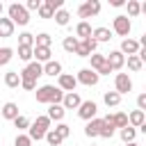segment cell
I'll use <instances>...</instances> for the list:
<instances>
[{"label": "cell", "mask_w": 146, "mask_h": 146, "mask_svg": "<svg viewBox=\"0 0 146 146\" xmlns=\"http://www.w3.org/2000/svg\"><path fill=\"white\" fill-rule=\"evenodd\" d=\"M43 139H46V141H48L50 146H59V144H62V137H59V135H57L55 130H48Z\"/></svg>", "instance_id": "cell-35"}, {"label": "cell", "mask_w": 146, "mask_h": 146, "mask_svg": "<svg viewBox=\"0 0 146 146\" xmlns=\"http://www.w3.org/2000/svg\"><path fill=\"white\" fill-rule=\"evenodd\" d=\"M75 80H78L80 84L94 87V84H98V73H96V71H91V68H82V71H78Z\"/></svg>", "instance_id": "cell-10"}, {"label": "cell", "mask_w": 146, "mask_h": 146, "mask_svg": "<svg viewBox=\"0 0 146 146\" xmlns=\"http://www.w3.org/2000/svg\"><path fill=\"white\" fill-rule=\"evenodd\" d=\"M5 84H7L9 89H16V87L21 84V75H18V71H9V73H5Z\"/></svg>", "instance_id": "cell-23"}, {"label": "cell", "mask_w": 146, "mask_h": 146, "mask_svg": "<svg viewBox=\"0 0 146 146\" xmlns=\"http://www.w3.org/2000/svg\"><path fill=\"white\" fill-rule=\"evenodd\" d=\"M48 128H50V119H48L46 114H43V116H36V121L30 123V128H27V137H30L32 141H39V139L46 137Z\"/></svg>", "instance_id": "cell-2"}, {"label": "cell", "mask_w": 146, "mask_h": 146, "mask_svg": "<svg viewBox=\"0 0 146 146\" xmlns=\"http://www.w3.org/2000/svg\"><path fill=\"white\" fill-rule=\"evenodd\" d=\"M32 57H34V62H50V48H39V46H34L32 48Z\"/></svg>", "instance_id": "cell-19"}, {"label": "cell", "mask_w": 146, "mask_h": 146, "mask_svg": "<svg viewBox=\"0 0 146 146\" xmlns=\"http://www.w3.org/2000/svg\"><path fill=\"white\" fill-rule=\"evenodd\" d=\"M18 75H21V78H32V80H36L39 75H43V64H39V62H30Z\"/></svg>", "instance_id": "cell-11"}, {"label": "cell", "mask_w": 146, "mask_h": 146, "mask_svg": "<svg viewBox=\"0 0 146 146\" xmlns=\"http://www.w3.org/2000/svg\"><path fill=\"white\" fill-rule=\"evenodd\" d=\"M110 5H112V7H123L125 0H110Z\"/></svg>", "instance_id": "cell-47"}, {"label": "cell", "mask_w": 146, "mask_h": 146, "mask_svg": "<svg viewBox=\"0 0 146 146\" xmlns=\"http://www.w3.org/2000/svg\"><path fill=\"white\" fill-rule=\"evenodd\" d=\"M0 116H2V119L14 121V119L18 116V105H16V103H11V100H9V103H5V105L0 107Z\"/></svg>", "instance_id": "cell-15"}, {"label": "cell", "mask_w": 146, "mask_h": 146, "mask_svg": "<svg viewBox=\"0 0 146 146\" xmlns=\"http://www.w3.org/2000/svg\"><path fill=\"white\" fill-rule=\"evenodd\" d=\"M18 46L34 48V34H30V32H23V34H18Z\"/></svg>", "instance_id": "cell-29"}, {"label": "cell", "mask_w": 146, "mask_h": 146, "mask_svg": "<svg viewBox=\"0 0 146 146\" xmlns=\"http://www.w3.org/2000/svg\"><path fill=\"white\" fill-rule=\"evenodd\" d=\"M89 59H91V71H98L105 64V55H100V52H91Z\"/></svg>", "instance_id": "cell-30"}, {"label": "cell", "mask_w": 146, "mask_h": 146, "mask_svg": "<svg viewBox=\"0 0 146 146\" xmlns=\"http://www.w3.org/2000/svg\"><path fill=\"white\" fill-rule=\"evenodd\" d=\"M64 91L57 89L55 84H43L36 89V103H46V105H62Z\"/></svg>", "instance_id": "cell-1"}, {"label": "cell", "mask_w": 146, "mask_h": 146, "mask_svg": "<svg viewBox=\"0 0 146 146\" xmlns=\"http://www.w3.org/2000/svg\"><path fill=\"white\" fill-rule=\"evenodd\" d=\"M103 100H105V105H107V107H116V105L121 103V96H119L116 91H105Z\"/></svg>", "instance_id": "cell-26"}, {"label": "cell", "mask_w": 146, "mask_h": 146, "mask_svg": "<svg viewBox=\"0 0 146 146\" xmlns=\"http://www.w3.org/2000/svg\"><path fill=\"white\" fill-rule=\"evenodd\" d=\"M91 146H94V144H91Z\"/></svg>", "instance_id": "cell-50"}, {"label": "cell", "mask_w": 146, "mask_h": 146, "mask_svg": "<svg viewBox=\"0 0 146 146\" xmlns=\"http://www.w3.org/2000/svg\"><path fill=\"white\" fill-rule=\"evenodd\" d=\"M125 146H139V144H135V141H130V144H125Z\"/></svg>", "instance_id": "cell-48"}, {"label": "cell", "mask_w": 146, "mask_h": 146, "mask_svg": "<svg viewBox=\"0 0 146 146\" xmlns=\"http://www.w3.org/2000/svg\"><path fill=\"white\" fill-rule=\"evenodd\" d=\"M52 18L57 21V25H62V27H64V25H68V21H71V14H68L66 9H57Z\"/></svg>", "instance_id": "cell-28"}, {"label": "cell", "mask_w": 146, "mask_h": 146, "mask_svg": "<svg viewBox=\"0 0 146 146\" xmlns=\"http://www.w3.org/2000/svg\"><path fill=\"white\" fill-rule=\"evenodd\" d=\"M55 132H57V135H59V137H62V141H64V139H66V137H68V135H71V125H66V123H64V121H59V125H57V128H55Z\"/></svg>", "instance_id": "cell-38"}, {"label": "cell", "mask_w": 146, "mask_h": 146, "mask_svg": "<svg viewBox=\"0 0 146 146\" xmlns=\"http://www.w3.org/2000/svg\"><path fill=\"white\" fill-rule=\"evenodd\" d=\"M139 48H141V46H139L135 39H123V41H121V50H119V52H121L123 57H125V55L130 57V55H137V52H139Z\"/></svg>", "instance_id": "cell-13"}, {"label": "cell", "mask_w": 146, "mask_h": 146, "mask_svg": "<svg viewBox=\"0 0 146 146\" xmlns=\"http://www.w3.org/2000/svg\"><path fill=\"white\" fill-rule=\"evenodd\" d=\"M75 55H78V57H89V55H91V50L87 48V43H84V41H78V46H75Z\"/></svg>", "instance_id": "cell-39"}, {"label": "cell", "mask_w": 146, "mask_h": 146, "mask_svg": "<svg viewBox=\"0 0 146 146\" xmlns=\"http://www.w3.org/2000/svg\"><path fill=\"white\" fill-rule=\"evenodd\" d=\"M11 34H14V23H11L9 18H0V36L7 39V36H11Z\"/></svg>", "instance_id": "cell-24"}, {"label": "cell", "mask_w": 146, "mask_h": 146, "mask_svg": "<svg viewBox=\"0 0 146 146\" xmlns=\"http://www.w3.org/2000/svg\"><path fill=\"white\" fill-rule=\"evenodd\" d=\"M62 5H64V0H43L41 7H39V16L41 18H52L55 11L62 9Z\"/></svg>", "instance_id": "cell-4"}, {"label": "cell", "mask_w": 146, "mask_h": 146, "mask_svg": "<svg viewBox=\"0 0 146 146\" xmlns=\"http://www.w3.org/2000/svg\"><path fill=\"white\" fill-rule=\"evenodd\" d=\"M141 66H144V62H141L137 55H130V57H128V68H130V71H141Z\"/></svg>", "instance_id": "cell-34"}, {"label": "cell", "mask_w": 146, "mask_h": 146, "mask_svg": "<svg viewBox=\"0 0 146 146\" xmlns=\"http://www.w3.org/2000/svg\"><path fill=\"white\" fill-rule=\"evenodd\" d=\"M96 73H98V78H100V75H110V73H112V68H110V66H107V62H105V64H103Z\"/></svg>", "instance_id": "cell-46"}, {"label": "cell", "mask_w": 146, "mask_h": 146, "mask_svg": "<svg viewBox=\"0 0 146 146\" xmlns=\"http://www.w3.org/2000/svg\"><path fill=\"white\" fill-rule=\"evenodd\" d=\"M23 7L27 9V14H30V11H39V7H41V0H27Z\"/></svg>", "instance_id": "cell-43"}, {"label": "cell", "mask_w": 146, "mask_h": 146, "mask_svg": "<svg viewBox=\"0 0 146 146\" xmlns=\"http://www.w3.org/2000/svg\"><path fill=\"white\" fill-rule=\"evenodd\" d=\"M78 36H66L64 41H62V48L66 50V52H75V46H78Z\"/></svg>", "instance_id": "cell-32"}, {"label": "cell", "mask_w": 146, "mask_h": 146, "mask_svg": "<svg viewBox=\"0 0 146 146\" xmlns=\"http://www.w3.org/2000/svg\"><path fill=\"white\" fill-rule=\"evenodd\" d=\"M84 43H87V48H89L91 52H96V48H98V43H96V39H94V36H89V39H84Z\"/></svg>", "instance_id": "cell-44"}, {"label": "cell", "mask_w": 146, "mask_h": 146, "mask_svg": "<svg viewBox=\"0 0 146 146\" xmlns=\"http://www.w3.org/2000/svg\"><path fill=\"white\" fill-rule=\"evenodd\" d=\"M7 14H9V21H11L14 25H27V23H30L27 9H25L23 5H18V2H11V5L7 7Z\"/></svg>", "instance_id": "cell-3"}, {"label": "cell", "mask_w": 146, "mask_h": 146, "mask_svg": "<svg viewBox=\"0 0 146 146\" xmlns=\"http://www.w3.org/2000/svg\"><path fill=\"white\" fill-rule=\"evenodd\" d=\"M112 125L114 128H125L128 125V114H123V112H116V114H112Z\"/></svg>", "instance_id": "cell-27"}, {"label": "cell", "mask_w": 146, "mask_h": 146, "mask_svg": "<svg viewBox=\"0 0 146 146\" xmlns=\"http://www.w3.org/2000/svg\"><path fill=\"white\" fill-rule=\"evenodd\" d=\"M91 36L96 39V43H100V41H110L112 39V32L107 27H96V30H91Z\"/></svg>", "instance_id": "cell-22"}, {"label": "cell", "mask_w": 146, "mask_h": 146, "mask_svg": "<svg viewBox=\"0 0 146 146\" xmlns=\"http://www.w3.org/2000/svg\"><path fill=\"white\" fill-rule=\"evenodd\" d=\"M137 107H139L141 112L146 110V94H139V96H137Z\"/></svg>", "instance_id": "cell-45"}, {"label": "cell", "mask_w": 146, "mask_h": 146, "mask_svg": "<svg viewBox=\"0 0 146 146\" xmlns=\"http://www.w3.org/2000/svg\"><path fill=\"white\" fill-rule=\"evenodd\" d=\"M96 112H98V105H96L94 100H82V103H80V107H78V116H80V119H84V121L96 119Z\"/></svg>", "instance_id": "cell-7"}, {"label": "cell", "mask_w": 146, "mask_h": 146, "mask_svg": "<svg viewBox=\"0 0 146 146\" xmlns=\"http://www.w3.org/2000/svg\"><path fill=\"white\" fill-rule=\"evenodd\" d=\"M105 62H107V66H110L112 71H119V68H123V64H125V57H123L119 50H112V52L105 57Z\"/></svg>", "instance_id": "cell-12"}, {"label": "cell", "mask_w": 146, "mask_h": 146, "mask_svg": "<svg viewBox=\"0 0 146 146\" xmlns=\"http://www.w3.org/2000/svg\"><path fill=\"white\" fill-rule=\"evenodd\" d=\"M135 137H137V130H135V128H130V125H125V128H121V139H123L125 144H130V141H135Z\"/></svg>", "instance_id": "cell-31"}, {"label": "cell", "mask_w": 146, "mask_h": 146, "mask_svg": "<svg viewBox=\"0 0 146 146\" xmlns=\"http://www.w3.org/2000/svg\"><path fill=\"white\" fill-rule=\"evenodd\" d=\"M21 87L27 89V91H32V89H36V80H32V78H21Z\"/></svg>", "instance_id": "cell-41"}, {"label": "cell", "mask_w": 146, "mask_h": 146, "mask_svg": "<svg viewBox=\"0 0 146 146\" xmlns=\"http://www.w3.org/2000/svg\"><path fill=\"white\" fill-rule=\"evenodd\" d=\"M14 146H32V139H30L27 135H18V137L14 139Z\"/></svg>", "instance_id": "cell-42"}, {"label": "cell", "mask_w": 146, "mask_h": 146, "mask_svg": "<svg viewBox=\"0 0 146 146\" xmlns=\"http://www.w3.org/2000/svg\"><path fill=\"white\" fill-rule=\"evenodd\" d=\"M46 116H48L50 121H64V116H66V110H64L62 105H50Z\"/></svg>", "instance_id": "cell-18"}, {"label": "cell", "mask_w": 146, "mask_h": 146, "mask_svg": "<svg viewBox=\"0 0 146 146\" xmlns=\"http://www.w3.org/2000/svg\"><path fill=\"white\" fill-rule=\"evenodd\" d=\"M11 57H14V50L11 48H0V66H7L9 62H11Z\"/></svg>", "instance_id": "cell-33"}, {"label": "cell", "mask_w": 146, "mask_h": 146, "mask_svg": "<svg viewBox=\"0 0 146 146\" xmlns=\"http://www.w3.org/2000/svg\"><path fill=\"white\" fill-rule=\"evenodd\" d=\"M43 75H62V64L59 62H55V59H50V62H46L43 64Z\"/></svg>", "instance_id": "cell-20"}, {"label": "cell", "mask_w": 146, "mask_h": 146, "mask_svg": "<svg viewBox=\"0 0 146 146\" xmlns=\"http://www.w3.org/2000/svg\"><path fill=\"white\" fill-rule=\"evenodd\" d=\"M144 123H146V114H144L141 110H135V112L128 114V125H130V128H139V125H144Z\"/></svg>", "instance_id": "cell-16"}, {"label": "cell", "mask_w": 146, "mask_h": 146, "mask_svg": "<svg viewBox=\"0 0 146 146\" xmlns=\"http://www.w3.org/2000/svg\"><path fill=\"white\" fill-rule=\"evenodd\" d=\"M50 43H52V39H50L48 32H41V34L34 36V46H39V48H50Z\"/></svg>", "instance_id": "cell-25"}, {"label": "cell", "mask_w": 146, "mask_h": 146, "mask_svg": "<svg viewBox=\"0 0 146 146\" xmlns=\"http://www.w3.org/2000/svg\"><path fill=\"white\" fill-rule=\"evenodd\" d=\"M75 87H78V80H75V75H68V73H62V75H57V89H62V91L71 94V91H75Z\"/></svg>", "instance_id": "cell-9"}, {"label": "cell", "mask_w": 146, "mask_h": 146, "mask_svg": "<svg viewBox=\"0 0 146 146\" xmlns=\"http://www.w3.org/2000/svg\"><path fill=\"white\" fill-rule=\"evenodd\" d=\"M114 91L119 96L132 91V80L128 78V73H116V78H114Z\"/></svg>", "instance_id": "cell-6"}, {"label": "cell", "mask_w": 146, "mask_h": 146, "mask_svg": "<svg viewBox=\"0 0 146 146\" xmlns=\"http://www.w3.org/2000/svg\"><path fill=\"white\" fill-rule=\"evenodd\" d=\"M130 27H132V25H130V18H128V16H123V14H121V16H116V18H114V23H112V30H114L119 36H128V34H130Z\"/></svg>", "instance_id": "cell-8"}, {"label": "cell", "mask_w": 146, "mask_h": 146, "mask_svg": "<svg viewBox=\"0 0 146 146\" xmlns=\"http://www.w3.org/2000/svg\"><path fill=\"white\" fill-rule=\"evenodd\" d=\"M14 125H16L18 130H27V128H30V119L23 116V114H18V116L14 119Z\"/></svg>", "instance_id": "cell-37"}, {"label": "cell", "mask_w": 146, "mask_h": 146, "mask_svg": "<svg viewBox=\"0 0 146 146\" xmlns=\"http://www.w3.org/2000/svg\"><path fill=\"white\" fill-rule=\"evenodd\" d=\"M18 57L23 59V62H32V48H25V46H18Z\"/></svg>", "instance_id": "cell-40"}, {"label": "cell", "mask_w": 146, "mask_h": 146, "mask_svg": "<svg viewBox=\"0 0 146 146\" xmlns=\"http://www.w3.org/2000/svg\"><path fill=\"white\" fill-rule=\"evenodd\" d=\"M100 11V2L98 0H87V2H82L80 7H78V16L80 18H91V16H96Z\"/></svg>", "instance_id": "cell-5"}, {"label": "cell", "mask_w": 146, "mask_h": 146, "mask_svg": "<svg viewBox=\"0 0 146 146\" xmlns=\"http://www.w3.org/2000/svg\"><path fill=\"white\" fill-rule=\"evenodd\" d=\"M139 11H141V5L137 2V0H128V16H139Z\"/></svg>", "instance_id": "cell-36"}, {"label": "cell", "mask_w": 146, "mask_h": 146, "mask_svg": "<svg viewBox=\"0 0 146 146\" xmlns=\"http://www.w3.org/2000/svg\"><path fill=\"white\" fill-rule=\"evenodd\" d=\"M100 128H103V119H91V121H87L84 135L87 137H98L100 135Z\"/></svg>", "instance_id": "cell-17"}, {"label": "cell", "mask_w": 146, "mask_h": 146, "mask_svg": "<svg viewBox=\"0 0 146 146\" xmlns=\"http://www.w3.org/2000/svg\"><path fill=\"white\" fill-rule=\"evenodd\" d=\"M0 16H2V2H0Z\"/></svg>", "instance_id": "cell-49"}, {"label": "cell", "mask_w": 146, "mask_h": 146, "mask_svg": "<svg viewBox=\"0 0 146 146\" xmlns=\"http://www.w3.org/2000/svg\"><path fill=\"white\" fill-rule=\"evenodd\" d=\"M80 103H82V98H80L75 91L64 94V98H62V107H64V110H78V107H80Z\"/></svg>", "instance_id": "cell-14"}, {"label": "cell", "mask_w": 146, "mask_h": 146, "mask_svg": "<svg viewBox=\"0 0 146 146\" xmlns=\"http://www.w3.org/2000/svg\"><path fill=\"white\" fill-rule=\"evenodd\" d=\"M75 34L80 36V41L89 39V36H91V25H89L87 21H80V23H78V27H75Z\"/></svg>", "instance_id": "cell-21"}]
</instances>
